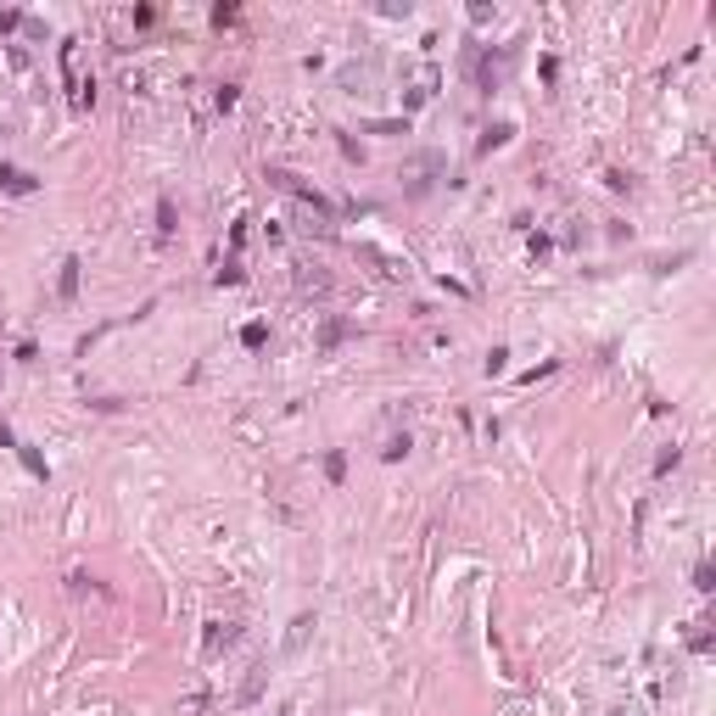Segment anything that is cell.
<instances>
[{
	"label": "cell",
	"instance_id": "7a4b0ae2",
	"mask_svg": "<svg viewBox=\"0 0 716 716\" xmlns=\"http://www.w3.org/2000/svg\"><path fill=\"white\" fill-rule=\"evenodd\" d=\"M73 291H78V258L62 263V297H73Z\"/></svg>",
	"mask_w": 716,
	"mask_h": 716
},
{
	"label": "cell",
	"instance_id": "52a82bcc",
	"mask_svg": "<svg viewBox=\"0 0 716 716\" xmlns=\"http://www.w3.org/2000/svg\"><path fill=\"white\" fill-rule=\"evenodd\" d=\"M17 453H23V465H28V470H34V476H45V459H39V453H34V448H17Z\"/></svg>",
	"mask_w": 716,
	"mask_h": 716
},
{
	"label": "cell",
	"instance_id": "277c9868",
	"mask_svg": "<svg viewBox=\"0 0 716 716\" xmlns=\"http://www.w3.org/2000/svg\"><path fill=\"white\" fill-rule=\"evenodd\" d=\"M241 342H246V347H263V342H269V330H263V325H246V330H241Z\"/></svg>",
	"mask_w": 716,
	"mask_h": 716
},
{
	"label": "cell",
	"instance_id": "6da1fadb",
	"mask_svg": "<svg viewBox=\"0 0 716 716\" xmlns=\"http://www.w3.org/2000/svg\"><path fill=\"white\" fill-rule=\"evenodd\" d=\"M39 180L34 174H23V168H0V191H12V196H23V191H34Z\"/></svg>",
	"mask_w": 716,
	"mask_h": 716
},
{
	"label": "cell",
	"instance_id": "3957f363",
	"mask_svg": "<svg viewBox=\"0 0 716 716\" xmlns=\"http://www.w3.org/2000/svg\"><path fill=\"white\" fill-rule=\"evenodd\" d=\"M157 230H162V235H174V202H168V196L157 202Z\"/></svg>",
	"mask_w": 716,
	"mask_h": 716
},
{
	"label": "cell",
	"instance_id": "5b68a950",
	"mask_svg": "<svg viewBox=\"0 0 716 716\" xmlns=\"http://www.w3.org/2000/svg\"><path fill=\"white\" fill-rule=\"evenodd\" d=\"M342 470H347V459H342V453H330V459H325V476H330V481H342Z\"/></svg>",
	"mask_w": 716,
	"mask_h": 716
},
{
	"label": "cell",
	"instance_id": "8992f818",
	"mask_svg": "<svg viewBox=\"0 0 716 716\" xmlns=\"http://www.w3.org/2000/svg\"><path fill=\"white\" fill-rule=\"evenodd\" d=\"M342 336H347V325H342V319H330V325H325V347H336Z\"/></svg>",
	"mask_w": 716,
	"mask_h": 716
},
{
	"label": "cell",
	"instance_id": "ba28073f",
	"mask_svg": "<svg viewBox=\"0 0 716 716\" xmlns=\"http://www.w3.org/2000/svg\"><path fill=\"white\" fill-rule=\"evenodd\" d=\"M0 448H12V426H6V420H0Z\"/></svg>",
	"mask_w": 716,
	"mask_h": 716
}]
</instances>
